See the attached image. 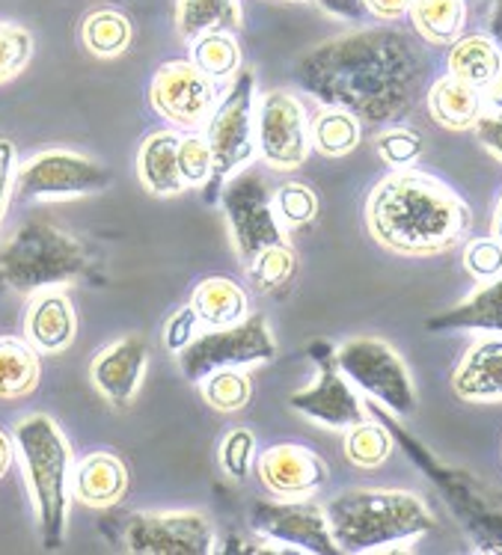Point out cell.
I'll use <instances>...</instances> for the list:
<instances>
[{"label":"cell","mask_w":502,"mask_h":555,"mask_svg":"<svg viewBox=\"0 0 502 555\" xmlns=\"http://www.w3.org/2000/svg\"><path fill=\"white\" fill-rule=\"evenodd\" d=\"M428 60L420 42L396 27H369L321 42L295 60L292 78L324 107L363 122H396L423 90Z\"/></svg>","instance_id":"cell-1"},{"label":"cell","mask_w":502,"mask_h":555,"mask_svg":"<svg viewBox=\"0 0 502 555\" xmlns=\"http://www.w3.org/2000/svg\"><path fill=\"white\" fill-rule=\"evenodd\" d=\"M365 223L381 247L399 256H437L464 241L473 215L443 182L425 172L399 170L369 193Z\"/></svg>","instance_id":"cell-2"},{"label":"cell","mask_w":502,"mask_h":555,"mask_svg":"<svg viewBox=\"0 0 502 555\" xmlns=\"http://www.w3.org/2000/svg\"><path fill=\"white\" fill-rule=\"evenodd\" d=\"M336 550L384 553L408 550L420 534L432 532L434 514L423 499L404 490H348L324 505Z\"/></svg>","instance_id":"cell-3"},{"label":"cell","mask_w":502,"mask_h":555,"mask_svg":"<svg viewBox=\"0 0 502 555\" xmlns=\"http://www.w3.org/2000/svg\"><path fill=\"white\" fill-rule=\"evenodd\" d=\"M15 452L22 457L27 488L34 496L36 520L46 550L66 541L72 499V449L66 434L46 413H30L15 425Z\"/></svg>","instance_id":"cell-4"},{"label":"cell","mask_w":502,"mask_h":555,"mask_svg":"<svg viewBox=\"0 0 502 555\" xmlns=\"http://www.w3.org/2000/svg\"><path fill=\"white\" fill-rule=\"evenodd\" d=\"M90 268L87 249L69 232L48 220H27L0 247V288L36 295L83 276Z\"/></svg>","instance_id":"cell-5"},{"label":"cell","mask_w":502,"mask_h":555,"mask_svg":"<svg viewBox=\"0 0 502 555\" xmlns=\"http://www.w3.org/2000/svg\"><path fill=\"white\" fill-rule=\"evenodd\" d=\"M392 434L404 442V449L416 464L423 466L428 478H432L437 490L443 493L449 508L455 514L461 526L467 529L469 541L476 544L479 553H502V508L500 502L481 488L476 478L464 473V469H452V466L440 464L434 454H428L416 440L404 437L399 425H389Z\"/></svg>","instance_id":"cell-6"},{"label":"cell","mask_w":502,"mask_h":555,"mask_svg":"<svg viewBox=\"0 0 502 555\" xmlns=\"http://www.w3.org/2000/svg\"><path fill=\"white\" fill-rule=\"evenodd\" d=\"M206 143L211 149L217 182L247 170L256 155V75L250 68L232 78L227 95L206 119Z\"/></svg>","instance_id":"cell-7"},{"label":"cell","mask_w":502,"mask_h":555,"mask_svg":"<svg viewBox=\"0 0 502 555\" xmlns=\"http://www.w3.org/2000/svg\"><path fill=\"white\" fill-rule=\"evenodd\" d=\"M276 357V341L262 315H247L239 324L208 330L179 351V369L188 380L199 384L217 369H247Z\"/></svg>","instance_id":"cell-8"},{"label":"cell","mask_w":502,"mask_h":555,"mask_svg":"<svg viewBox=\"0 0 502 555\" xmlns=\"http://www.w3.org/2000/svg\"><path fill=\"white\" fill-rule=\"evenodd\" d=\"M111 184V170L99 160L69 152V149H51L39 152L15 170L12 196L22 203L36 199H78L102 193Z\"/></svg>","instance_id":"cell-9"},{"label":"cell","mask_w":502,"mask_h":555,"mask_svg":"<svg viewBox=\"0 0 502 555\" xmlns=\"http://www.w3.org/2000/svg\"><path fill=\"white\" fill-rule=\"evenodd\" d=\"M333 360L351 384L360 386L365 396L381 401L392 413L411 416L416 410V389H413L411 372L404 369L401 357L387 341L369 339V336L345 341L339 351H333Z\"/></svg>","instance_id":"cell-10"},{"label":"cell","mask_w":502,"mask_h":555,"mask_svg":"<svg viewBox=\"0 0 502 555\" xmlns=\"http://www.w3.org/2000/svg\"><path fill=\"white\" fill-rule=\"evenodd\" d=\"M274 193L268 191V184L259 172L241 170L232 179H227V188L220 193V203L227 211L229 232L235 241V249L244 264H250L262 249L283 244V227L274 215Z\"/></svg>","instance_id":"cell-11"},{"label":"cell","mask_w":502,"mask_h":555,"mask_svg":"<svg viewBox=\"0 0 502 555\" xmlns=\"http://www.w3.org/2000/svg\"><path fill=\"white\" fill-rule=\"evenodd\" d=\"M312 149L309 116L288 90L265 92L256 102V152L276 172L304 167Z\"/></svg>","instance_id":"cell-12"},{"label":"cell","mask_w":502,"mask_h":555,"mask_svg":"<svg viewBox=\"0 0 502 555\" xmlns=\"http://www.w3.org/2000/svg\"><path fill=\"white\" fill-rule=\"evenodd\" d=\"M123 544L134 555H208L215 553V529L196 511L131 514Z\"/></svg>","instance_id":"cell-13"},{"label":"cell","mask_w":502,"mask_h":555,"mask_svg":"<svg viewBox=\"0 0 502 555\" xmlns=\"http://www.w3.org/2000/svg\"><path fill=\"white\" fill-rule=\"evenodd\" d=\"M149 102L172 125L199 128L220 102V83L208 78L191 60H172L155 72L149 87Z\"/></svg>","instance_id":"cell-14"},{"label":"cell","mask_w":502,"mask_h":555,"mask_svg":"<svg viewBox=\"0 0 502 555\" xmlns=\"http://www.w3.org/2000/svg\"><path fill=\"white\" fill-rule=\"evenodd\" d=\"M250 526L256 532L276 541V544L292 546L300 553H339L331 534L327 514L312 502L288 499V502H256L250 511Z\"/></svg>","instance_id":"cell-15"},{"label":"cell","mask_w":502,"mask_h":555,"mask_svg":"<svg viewBox=\"0 0 502 555\" xmlns=\"http://www.w3.org/2000/svg\"><path fill=\"white\" fill-rule=\"evenodd\" d=\"M319 363L321 377L312 386L288 398L292 410L300 413V416H307L309 422L321 425V428H331V431H345V428H351L357 422H363V401L357 398V392L348 384V377L339 372L333 353L319 357Z\"/></svg>","instance_id":"cell-16"},{"label":"cell","mask_w":502,"mask_h":555,"mask_svg":"<svg viewBox=\"0 0 502 555\" xmlns=\"http://www.w3.org/2000/svg\"><path fill=\"white\" fill-rule=\"evenodd\" d=\"M256 473L274 496L307 499L327 481V464L307 446H271L259 454Z\"/></svg>","instance_id":"cell-17"},{"label":"cell","mask_w":502,"mask_h":555,"mask_svg":"<svg viewBox=\"0 0 502 555\" xmlns=\"http://www.w3.org/2000/svg\"><path fill=\"white\" fill-rule=\"evenodd\" d=\"M149 348L140 336L107 345L90 365V377L95 389L102 392L114 408H128L138 398L143 377H146Z\"/></svg>","instance_id":"cell-18"},{"label":"cell","mask_w":502,"mask_h":555,"mask_svg":"<svg viewBox=\"0 0 502 555\" xmlns=\"http://www.w3.org/2000/svg\"><path fill=\"white\" fill-rule=\"evenodd\" d=\"M75 336H78V315H75L69 295L60 288L36 292L24 315V339L39 353L54 357V353L69 351Z\"/></svg>","instance_id":"cell-19"},{"label":"cell","mask_w":502,"mask_h":555,"mask_svg":"<svg viewBox=\"0 0 502 555\" xmlns=\"http://www.w3.org/2000/svg\"><path fill=\"white\" fill-rule=\"evenodd\" d=\"M69 488L87 508H114L128 493V466L111 452H92L72 469Z\"/></svg>","instance_id":"cell-20"},{"label":"cell","mask_w":502,"mask_h":555,"mask_svg":"<svg viewBox=\"0 0 502 555\" xmlns=\"http://www.w3.org/2000/svg\"><path fill=\"white\" fill-rule=\"evenodd\" d=\"M452 389L464 401H502V339H481L452 374Z\"/></svg>","instance_id":"cell-21"},{"label":"cell","mask_w":502,"mask_h":555,"mask_svg":"<svg viewBox=\"0 0 502 555\" xmlns=\"http://www.w3.org/2000/svg\"><path fill=\"white\" fill-rule=\"evenodd\" d=\"M179 140L176 131H155L143 140L138 152L140 182L155 196H176L188 191L182 172H179Z\"/></svg>","instance_id":"cell-22"},{"label":"cell","mask_w":502,"mask_h":555,"mask_svg":"<svg viewBox=\"0 0 502 555\" xmlns=\"http://www.w3.org/2000/svg\"><path fill=\"white\" fill-rule=\"evenodd\" d=\"M191 309L206 330L232 327L250 315V297L235 280L227 276H208L194 288Z\"/></svg>","instance_id":"cell-23"},{"label":"cell","mask_w":502,"mask_h":555,"mask_svg":"<svg viewBox=\"0 0 502 555\" xmlns=\"http://www.w3.org/2000/svg\"><path fill=\"white\" fill-rule=\"evenodd\" d=\"M428 330L434 333H452V330H493L502 333V276L493 283H485L479 292L458 304L455 309H446L443 315L428 318Z\"/></svg>","instance_id":"cell-24"},{"label":"cell","mask_w":502,"mask_h":555,"mask_svg":"<svg viewBox=\"0 0 502 555\" xmlns=\"http://www.w3.org/2000/svg\"><path fill=\"white\" fill-rule=\"evenodd\" d=\"M449 75L476 90H488L502 78V54L491 36H464L452 42Z\"/></svg>","instance_id":"cell-25"},{"label":"cell","mask_w":502,"mask_h":555,"mask_svg":"<svg viewBox=\"0 0 502 555\" xmlns=\"http://www.w3.org/2000/svg\"><path fill=\"white\" fill-rule=\"evenodd\" d=\"M428 111L437 119V125H443L449 131H467L485 114L481 90L446 75L428 92Z\"/></svg>","instance_id":"cell-26"},{"label":"cell","mask_w":502,"mask_h":555,"mask_svg":"<svg viewBox=\"0 0 502 555\" xmlns=\"http://www.w3.org/2000/svg\"><path fill=\"white\" fill-rule=\"evenodd\" d=\"M42 380L39 351L22 336H0V401H18Z\"/></svg>","instance_id":"cell-27"},{"label":"cell","mask_w":502,"mask_h":555,"mask_svg":"<svg viewBox=\"0 0 502 555\" xmlns=\"http://www.w3.org/2000/svg\"><path fill=\"white\" fill-rule=\"evenodd\" d=\"M244 27L241 0H176V30L182 39L194 42L208 30L235 34Z\"/></svg>","instance_id":"cell-28"},{"label":"cell","mask_w":502,"mask_h":555,"mask_svg":"<svg viewBox=\"0 0 502 555\" xmlns=\"http://www.w3.org/2000/svg\"><path fill=\"white\" fill-rule=\"evenodd\" d=\"M411 22L425 42L452 46L464 30L467 7H464V0H413Z\"/></svg>","instance_id":"cell-29"},{"label":"cell","mask_w":502,"mask_h":555,"mask_svg":"<svg viewBox=\"0 0 502 555\" xmlns=\"http://www.w3.org/2000/svg\"><path fill=\"white\" fill-rule=\"evenodd\" d=\"M131 22L126 12L119 10H95L90 12L80 24V42L90 51L92 57H119L131 46Z\"/></svg>","instance_id":"cell-30"},{"label":"cell","mask_w":502,"mask_h":555,"mask_svg":"<svg viewBox=\"0 0 502 555\" xmlns=\"http://www.w3.org/2000/svg\"><path fill=\"white\" fill-rule=\"evenodd\" d=\"M191 63L217 83H227L241 72V48L229 30H208L191 42Z\"/></svg>","instance_id":"cell-31"},{"label":"cell","mask_w":502,"mask_h":555,"mask_svg":"<svg viewBox=\"0 0 502 555\" xmlns=\"http://www.w3.org/2000/svg\"><path fill=\"white\" fill-rule=\"evenodd\" d=\"M309 131H312V146L327 158H343L348 152H355L357 143H360V134H363L360 119L348 114V111H339V107H324L309 122Z\"/></svg>","instance_id":"cell-32"},{"label":"cell","mask_w":502,"mask_h":555,"mask_svg":"<svg viewBox=\"0 0 502 555\" xmlns=\"http://www.w3.org/2000/svg\"><path fill=\"white\" fill-rule=\"evenodd\" d=\"M199 392L208 401V408L220 413H239L250 404L253 384L244 369H217L199 380Z\"/></svg>","instance_id":"cell-33"},{"label":"cell","mask_w":502,"mask_h":555,"mask_svg":"<svg viewBox=\"0 0 502 555\" xmlns=\"http://www.w3.org/2000/svg\"><path fill=\"white\" fill-rule=\"evenodd\" d=\"M392 454V434L377 422H357L345 434V457L360 469H375Z\"/></svg>","instance_id":"cell-34"},{"label":"cell","mask_w":502,"mask_h":555,"mask_svg":"<svg viewBox=\"0 0 502 555\" xmlns=\"http://www.w3.org/2000/svg\"><path fill=\"white\" fill-rule=\"evenodd\" d=\"M295 271H297V256L286 241H283V244H274V247L262 249V253L247 264V276H250V283L256 285L259 292H280L283 285L292 283Z\"/></svg>","instance_id":"cell-35"},{"label":"cell","mask_w":502,"mask_h":555,"mask_svg":"<svg viewBox=\"0 0 502 555\" xmlns=\"http://www.w3.org/2000/svg\"><path fill=\"white\" fill-rule=\"evenodd\" d=\"M271 203H274V215L283 229H300L319 217V196L312 188L300 182L283 184L271 196Z\"/></svg>","instance_id":"cell-36"},{"label":"cell","mask_w":502,"mask_h":555,"mask_svg":"<svg viewBox=\"0 0 502 555\" xmlns=\"http://www.w3.org/2000/svg\"><path fill=\"white\" fill-rule=\"evenodd\" d=\"M34 60V36L22 24L0 22V83L18 78Z\"/></svg>","instance_id":"cell-37"},{"label":"cell","mask_w":502,"mask_h":555,"mask_svg":"<svg viewBox=\"0 0 502 555\" xmlns=\"http://www.w3.org/2000/svg\"><path fill=\"white\" fill-rule=\"evenodd\" d=\"M179 172H182L188 188L208 182V176L215 172V160H211V149H208L206 137L188 134L179 140Z\"/></svg>","instance_id":"cell-38"},{"label":"cell","mask_w":502,"mask_h":555,"mask_svg":"<svg viewBox=\"0 0 502 555\" xmlns=\"http://www.w3.org/2000/svg\"><path fill=\"white\" fill-rule=\"evenodd\" d=\"M464 268L473 280L479 283H493L502 276V241L479 238L469 241L464 249Z\"/></svg>","instance_id":"cell-39"},{"label":"cell","mask_w":502,"mask_h":555,"mask_svg":"<svg viewBox=\"0 0 502 555\" xmlns=\"http://www.w3.org/2000/svg\"><path fill=\"white\" fill-rule=\"evenodd\" d=\"M377 155L387 160L389 167H411L413 160H420L423 155V137L411 128H392L377 137Z\"/></svg>","instance_id":"cell-40"},{"label":"cell","mask_w":502,"mask_h":555,"mask_svg":"<svg viewBox=\"0 0 502 555\" xmlns=\"http://www.w3.org/2000/svg\"><path fill=\"white\" fill-rule=\"evenodd\" d=\"M253 452H256V437L247 428H235L220 446V464L232 478H244L250 469Z\"/></svg>","instance_id":"cell-41"},{"label":"cell","mask_w":502,"mask_h":555,"mask_svg":"<svg viewBox=\"0 0 502 555\" xmlns=\"http://www.w3.org/2000/svg\"><path fill=\"white\" fill-rule=\"evenodd\" d=\"M199 327H203V324H199V318H196L194 309H179V312L167 321V327H164V345H167V351H184V348L196 339V330Z\"/></svg>","instance_id":"cell-42"},{"label":"cell","mask_w":502,"mask_h":555,"mask_svg":"<svg viewBox=\"0 0 502 555\" xmlns=\"http://www.w3.org/2000/svg\"><path fill=\"white\" fill-rule=\"evenodd\" d=\"M15 170H18V152H15V143L0 137V220L7 215V205H10L12 199Z\"/></svg>","instance_id":"cell-43"},{"label":"cell","mask_w":502,"mask_h":555,"mask_svg":"<svg viewBox=\"0 0 502 555\" xmlns=\"http://www.w3.org/2000/svg\"><path fill=\"white\" fill-rule=\"evenodd\" d=\"M473 128H476V137H479L481 146L502 160V107H493L488 114H481L479 122L473 125Z\"/></svg>","instance_id":"cell-44"},{"label":"cell","mask_w":502,"mask_h":555,"mask_svg":"<svg viewBox=\"0 0 502 555\" xmlns=\"http://www.w3.org/2000/svg\"><path fill=\"white\" fill-rule=\"evenodd\" d=\"M365 12H372L381 22H399L411 12L413 0H363Z\"/></svg>","instance_id":"cell-45"},{"label":"cell","mask_w":502,"mask_h":555,"mask_svg":"<svg viewBox=\"0 0 502 555\" xmlns=\"http://www.w3.org/2000/svg\"><path fill=\"white\" fill-rule=\"evenodd\" d=\"M319 7L336 18H345V22H360L365 15L363 0H319Z\"/></svg>","instance_id":"cell-46"},{"label":"cell","mask_w":502,"mask_h":555,"mask_svg":"<svg viewBox=\"0 0 502 555\" xmlns=\"http://www.w3.org/2000/svg\"><path fill=\"white\" fill-rule=\"evenodd\" d=\"M12 461H15V437L0 428V478L10 473Z\"/></svg>","instance_id":"cell-47"},{"label":"cell","mask_w":502,"mask_h":555,"mask_svg":"<svg viewBox=\"0 0 502 555\" xmlns=\"http://www.w3.org/2000/svg\"><path fill=\"white\" fill-rule=\"evenodd\" d=\"M488 27H491L493 46L500 48V54H502V0H493V7H491V22H488Z\"/></svg>","instance_id":"cell-48"},{"label":"cell","mask_w":502,"mask_h":555,"mask_svg":"<svg viewBox=\"0 0 502 555\" xmlns=\"http://www.w3.org/2000/svg\"><path fill=\"white\" fill-rule=\"evenodd\" d=\"M493 238L502 241V196L500 205H497V215H493Z\"/></svg>","instance_id":"cell-49"},{"label":"cell","mask_w":502,"mask_h":555,"mask_svg":"<svg viewBox=\"0 0 502 555\" xmlns=\"http://www.w3.org/2000/svg\"><path fill=\"white\" fill-rule=\"evenodd\" d=\"M488 92H491V104L493 107H502V78L493 83V87H488Z\"/></svg>","instance_id":"cell-50"},{"label":"cell","mask_w":502,"mask_h":555,"mask_svg":"<svg viewBox=\"0 0 502 555\" xmlns=\"http://www.w3.org/2000/svg\"><path fill=\"white\" fill-rule=\"evenodd\" d=\"M297 3H309V0H297Z\"/></svg>","instance_id":"cell-51"}]
</instances>
